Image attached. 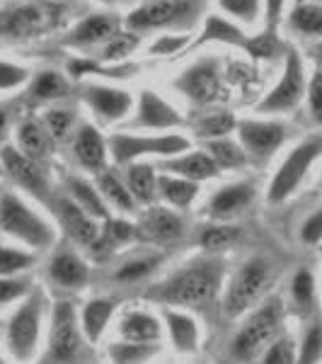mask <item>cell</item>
Wrapping results in <instances>:
<instances>
[{
	"instance_id": "1",
	"label": "cell",
	"mask_w": 322,
	"mask_h": 364,
	"mask_svg": "<svg viewBox=\"0 0 322 364\" xmlns=\"http://www.w3.org/2000/svg\"><path fill=\"white\" fill-rule=\"evenodd\" d=\"M70 5L63 0H20L0 8V44H22L56 32L68 22Z\"/></svg>"
},
{
	"instance_id": "2",
	"label": "cell",
	"mask_w": 322,
	"mask_h": 364,
	"mask_svg": "<svg viewBox=\"0 0 322 364\" xmlns=\"http://www.w3.org/2000/svg\"><path fill=\"white\" fill-rule=\"evenodd\" d=\"M201 10V0H143L126 15V27L131 32L167 27H191Z\"/></svg>"
},
{
	"instance_id": "3",
	"label": "cell",
	"mask_w": 322,
	"mask_h": 364,
	"mask_svg": "<svg viewBox=\"0 0 322 364\" xmlns=\"http://www.w3.org/2000/svg\"><path fill=\"white\" fill-rule=\"evenodd\" d=\"M0 228L10 236L34 245V248H44L54 238L51 228L13 195H5L0 199Z\"/></svg>"
},
{
	"instance_id": "4",
	"label": "cell",
	"mask_w": 322,
	"mask_h": 364,
	"mask_svg": "<svg viewBox=\"0 0 322 364\" xmlns=\"http://www.w3.org/2000/svg\"><path fill=\"white\" fill-rule=\"evenodd\" d=\"M322 154V136L303 141L298 149H294V154L284 161V166L279 168L277 178L269 185V202H281L301 185V180L306 178L308 168L313 166V161Z\"/></svg>"
},
{
	"instance_id": "5",
	"label": "cell",
	"mask_w": 322,
	"mask_h": 364,
	"mask_svg": "<svg viewBox=\"0 0 322 364\" xmlns=\"http://www.w3.org/2000/svg\"><path fill=\"white\" fill-rule=\"evenodd\" d=\"M303 95H306L303 61L296 49H286V66L284 73H281V80L260 102V112H286V109H294Z\"/></svg>"
},
{
	"instance_id": "6",
	"label": "cell",
	"mask_w": 322,
	"mask_h": 364,
	"mask_svg": "<svg viewBox=\"0 0 322 364\" xmlns=\"http://www.w3.org/2000/svg\"><path fill=\"white\" fill-rule=\"evenodd\" d=\"M218 287V269L216 265H196L184 269L165 287V299L174 304H204L213 296Z\"/></svg>"
},
{
	"instance_id": "7",
	"label": "cell",
	"mask_w": 322,
	"mask_h": 364,
	"mask_svg": "<svg viewBox=\"0 0 322 364\" xmlns=\"http://www.w3.org/2000/svg\"><path fill=\"white\" fill-rule=\"evenodd\" d=\"M189 149V141L177 134L167 136H128V134H116L112 136V154L116 163H128L138 156H174Z\"/></svg>"
},
{
	"instance_id": "8",
	"label": "cell",
	"mask_w": 322,
	"mask_h": 364,
	"mask_svg": "<svg viewBox=\"0 0 322 364\" xmlns=\"http://www.w3.org/2000/svg\"><path fill=\"white\" fill-rule=\"evenodd\" d=\"M269 282V265L265 260H250L238 272L235 282L231 284V291L226 296V314L238 316L248 311L257 301V296L265 291Z\"/></svg>"
},
{
	"instance_id": "9",
	"label": "cell",
	"mask_w": 322,
	"mask_h": 364,
	"mask_svg": "<svg viewBox=\"0 0 322 364\" xmlns=\"http://www.w3.org/2000/svg\"><path fill=\"white\" fill-rule=\"evenodd\" d=\"M174 85H177L179 90H182L184 95L196 105L213 102V100H218L221 90H223V87H221L218 63L211 61V58H206V61H199L191 68H187Z\"/></svg>"
},
{
	"instance_id": "10",
	"label": "cell",
	"mask_w": 322,
	"mask_h": 364,
	"mask_svg": "<svg viewBox=\"0 0 322 364\" xmlns=\"http://www.w3.org/2000/svg\"><path fill=\"white\" fill-rule=\"evenodd\" d=\"M37 338H39V301L37 299H29L25 306L13 316L8 331L10 350H13L17 360L25 362L32 357Z\"/></svg>"
},
{
	"instance_id": "11",
	"label": "cell",
	"mask_w": 322,
	"mask_h": 364,
	"mask_svg": "<svg viewBox=\"0 0 322 364\" xmlns=\"http://www.w3.org/2000/svg\"><path fill=\"white\" fill-rule=\"evenodd\" d=\"M277 326H279V304L272 301L262 311H257L248 326L240 331V336L235 340V352L240 357L257 355V352L265 348L267 340L274 336Z\"/></svg>"
},
{
	"instance_id": "12",
	"label": "cell",
	"mask_w": 322,
	"mask_h": 364,
	"mask_svg": "<svg viewBox=\"0 0 322 364\" xmlns=\"http://www.w3.org/2000/svg\"><path fill=\"white\" fill-rule=\"evenodd\" d=\"M116 32H119V17L109 15V13H95V15L83 17V20L61 39V44L73 46V49H83V46L109 42Z\"/></svg>"
},
{
	"instance_id": "13",
	"label": "cell",
	"mask_w": 322,
	"mask_h": 364,
	"mask_svg": "<svg viewBox=\"0 0 322 364\" xmlns=\"http://www.w3.org/2000/svg\"><path fill=\"white\" fill-rule=\"evenodd\" d=\"M240 139L245 149L257 158H267L284 144V127L277 122H240Z\"/></svg>"
},
{
	"instance_id": "14",
	"label": "cell",
	"mask_w": 322,
	"mask_h": 364,
	"mask_svg": "<svg viewBox=\"0 0 322 364\" xmlns=\"http://www.w3.org/2000/svg\"><path fill=\"white\" fill-rule=\"evenodd\" d=\"M83 100L104 122H116L121 117H126L133 105V100L126 90H116V87L107 85H85Z\"/></svg>"
},
{
	"instance_id": "15",
	"label": "cell",
	"mask_w": 322,
	"mask_h": 364,
	"mask_svg": "<svg viewBox=\"0 0 322 364\" xmlns=\"http://www.w3.org/2000/svg\"><path fill=\"white\" fill-rule=\"evenodd\" d=\"M133 124L145 129H172L182 124V117H179V112L172 105H167L153 90H143L138 102V117Z\"/></svg>"
},
{
	"instance_id": "16",
	"label": "cell",
	"mask_w": 322,
	"mask_h": 364,
	"mask_svg": "<svg viewBox=\"0 0 322 364\" xmlns=\"http://www.w3.org/2000/svg\"><path fill=\"white\" fill-rule=\"evenodd\" d=\"M3 166L17 185H22L25 190L34 192L39 197L46 195V187L49 185H46V178L42 170H39L37 161H32V158H27L25 154H20V151L8 146V149H3Z\"/></svg>"
},
{
	"instance_id": "17",
	"label": "cell",
	"mask_w": 322,
	"mask_h": 364,
	"mask_svg": "<svg viewBox=\"0 0 322 364\" xmlns=\"http://www.w3.org/2000/svg\"><path fill=\"white\" fill-rule=\"evenodd\" d=\"M78 328H75V314L70 304H58L54 311V328H51V352L58 360H68L78 352Z\"/></svg>"
},
{
	"instance_id": "18",
	"label": "cell",
	"mask_w": 322,
	"mask_h": 364,
	"mask_svg": "<svg viewBox=\"0 0 322 364\" xmlns=\"http://www.w3.org/2000/svg\"><path fill=\"white\" fill-rule=\"evenodd\" d=\"M140 236L157 240V243H165V240H177L182 236V219L172 211L155 207L140 221Z\"/></svg>"
},
{
	"instance_id": "19",
	"label": "cell",
	"mask_w": 322,
	"mask_h": 364,
	"mask_svg": "<svg viewBox=\"0 0 322 364\" xmlns=\"http://www.w3.org/2000/svg\"><path fill=\"white\" fill-rule=\"evenodd\" d=\"M58 214H61L63 228L70 233L73 240H78V243H83V245L97 243L99 231H97L95 221H92V216H87L78 204L68 202V199H61V202H58Z\"/></svg>"
},
{
	"instance_id": "20",
	"label": "cell",
	"mask_w": 322,
	"mask_h": 364,
	"mask_svg": "<svg viewBox=\"0 0 322 364\" xmlns=\"http://www.w3.org/2000/svg\"><path fill=\"white\" fill-rule=\"evenodd\" d=\"M206 42H218V44H231L235 46V49H245L250 42L248 34H243V29L233 25L231 20H226V17L221 15H209L206 22H204V32L201 37H199V44H206Z\"/></svg>"
},
{
	"instance_id": "21",
	"label": "cell",
	"mask_w": 322,
	"mask_h": 364,
	"mask_svg": "<svg viewBox=\"0 0 322 364\" xmlns=\"http://www.w3.org/2000/svg\"><path fill=\"white\" fill-rule=\"evenodd\" d=\"M75 156L83 163L85 168L90 170H99L104 166V158H107V149H104V139L99 136L97 129L92 127H83L78 132V139H75Z\"/></svg>"
},
{
	"instance_id": "22",
	"label": "cell",
	"mask_w": 322,
	"mask_h": 364,
	"mask_svg": "<svg viewBox=\"0 0 322 364\" xmlns=\"http://www.w3.org/2000/svg\"><path fill=\"white\" fill-rule=\"evenodd\" d=\"M167 170L182 175L184 180H206V178H216V161L209 154H187L182 158H174V161L165 163Z\"/></svg>"
},
{
	"instance_id": "23",
	"label": "cell",
	"mask_w": 322,
	"mask_h": 364,
	"mask_svg": "<svg viewBox=\"0 0 322 364\" xmlns=\"http://www.w3.org/2000/svg\"><path fill=\"white\" fill-rule=\"evenodd\" d=\"M291 29L306 37H322V5L318 3H301L289 15Z\"/></svg>"
},
{
	"instance_id": "24",
	"label": "cell",
	"mask_w": 322,
	"mask_h": 364,
	"mask_svg": "<svg viewBox=\"0 0 322 364\" xmlns=\"http://www.w3.org/2000/svg\"><path fill=\"white\" fill-rule=\"evenodd\" d=\"M20 149L22 154L32 161H42V158L49 156V149H51V141H49V134L44 132L42 124L37 122H25L20 127Z\"/></svg>"
},
{
	"instance_id": "25",
	"label": "cell",
	"mask_w": 322,
	"mask_h": 364,
	"mask_svg": "<svg viewBox=\"0 0 322 364\" xmlns=\"http://www.w3.org/2000/svg\"><path fill=\"white\" fill-rule=\"evenodd\" d=\"M255 192L250 185H231L223 187L213 199H211V209L216 214H235V211L245 209L250 202H252Z\"/></svg>"
},
{
	"instance_id": "26",
	"label": "cell",
	"mask_w": 322,
	"mask_h": 364,
	"mask_svg": "<svg viewBox=\"0 0 322 364\" xmlns=\"http://www.w3.org/2000/svg\"><path fill=\"white\" fill-rule=\"evenodd\" d=\"M51 277H54L58 284L63 287H80L85 284L87 279V267L80 257L75 255H58L54 262H51Z\"/></svg>"
},
{
	"instance_id": "27",
	"label": "cell",
	"mask_w": 322,
	"mask_h": 364,
	"mask_svg": "<svg viewBox=\"0 0 322 364\" xmlns=\"http://www.w3.org/2000/svg\"><path fill=\"white\" fill-rule=\"evenodd\" d=\"M126 182L133 199H140V202H150L153 199L157 180H155V170L148 163H133L126 170Z\"/></svg>"
},
{
	"instance_id": "28",
	"label": "cell",
	"mask_w": 322,
	"mask_h": 364,
	"mask_svg": "<svg viewBox=\"0 0 322 364\" xmlns=\"http://www.w3.org/2000/svg\"><path fill=\"white\" fill-rule=\"evenodd\" d=\"M121 333L131 343H153L160 338V326L148 314H128L121 323Z\"/></svg>"
},
{
	"instance_id": "29",
	"label": "cell",
	"mask_w": 322,
	"mask_h": 364,
	"mask_svg": "<svg viewBox=\"0 0 322 364\" xmlns=\"http://www.w3.org/2000/svg\"><path fill=\"white\" fill-rule=\"evenodd\" d=\"M68 80L56 70H42L29 85V92L37 100H61L68 95Z\"/></svg>"
},
{
	"instance_id": "30",
	"label": "cell",
	"mask_w": 322,
	"mask_h": 364,
	"mask_svg": "<svg viewBox=\"0 0 322 364\" xmlns=\"http://www.w3.org/2000/svg\"><path fill=\"white\" fill-rule=\"evenodd\" d=\"M138 44H140V34H136V32H116L109 42H104L102 51H99V63H104V66L119 63L121 58L133 54V49H136Z\"/></svg>"
},
{
	"instance_id": "31",
	"label": "cell",
	"mask_w": 322,
	"mask_h": 364,
	"mask_svg": "<svg viewBox=\"0 0 322 364\" xmlns=\"http://www.w3.org/2000/svg\"><path fill=\"white\" fill-rule=\"evenodd\" d=\"M167 326H170V336H172L174 348L179 352H189L196 348V323L191 321L189 316L167 311Z\"/></svg>"
},
{
	"instance_id": "32",
	"label": "cell",
	"mask_w": 322,
	"mask_h": 364,
	"mask_svg": "<svg viewBox=\"0 0 322 364\" xmlns=\"http://www.w3.org/2000/svg\"><path fill=\"white\" fill-rule=\"evenodd\" d=\"M133 70H136V66H104V63L92 61V58H70L68 61V73L73 78H83L85 73L107 75V78H126Z\"/></svg>"
},
{
	"instance_id": "33",
	"label": "cell",
	"mask_w": 322,
	"mask_h": 364,
	"mask_svg": "<svg viewBox=\"0 0 322 364\" xmlns=\"http://www.w3.org/2000/svg\"><path fill=\"white\" fill-rule=\"evenodd\" d=\"M112 314H114V304L107 301V299H97V301L87 304V309L83 314V328H85L87 338L97 340L102 336L104 326H107V321Z\"/></svg>"
},
{
	"instance_id": "34",
	"label": "cell",
	"mask_w": 322,
	"mask_h": 364,
	"mask_svg": "<svg viewBox=\"0 0 322 364\" xmlns=\"http://www.w3.org/2000/svg\"><path fill=\"white\" fill-rule=\"evenodd\" d=\"M157 185H160V190L167 202H172L174 207H187V204L196 197V185L191 180L170 178V175H165V178H160Z\"/></svg>"
},
{
	"instance_id": "35",
	"label": "cell",
	"mask_w": 322,
	"mask_h": 364,
	"mask_svg": "<svg viewBox=\"0 0 322 364\" xmlns=\"http://www.w3.org/2000/svg\"><path fill=\"white\" fill-rule=\"evenodd\" d=\"M70 192H73L78 207L85 211L87 216H107V207H104V199L92 190L87 182L83 180H70Z\"/></svg>"
},
{
	"instance_id": "36",
	"label": "cell",
	"mask_w": 322,
	"mask_h": 364,
	"mask_svg": "<svg viewBox=\"0 0 322 364\" xmlns=\"http://www.w3.org/2000/svg\"><path fill=\"white\" fill-rule=\"evenodd\" d=\"M209 156L216 161V166H223V168H240L245 163V151L238 144L226 139L209 141Z\"/></svg>"
},
{
	"instance_id": "37",
	"label": "cell",
	"mask_w": 322,
	"mask_h": 364,
	"mask_svg": "<svg viewBox=\"0 0 322 364\" xmlns=\"http://www.w3.org/2000/svg\"><path fill=\"white\" fill-rule=\"evenodd\" d=\"M99 190H102V197L107 202H112L114 207L124 209V211H131L133 209V195L128 187L121 185L119 178H114V173H107L99 178Z\"/></svg>"
},
{
	"instance_id": "38",
	"label": "cell",
	"mask_w": 322,
	"mask_h": 364,
	"mask_svg": "<svg viewBox=\"0 0 322 364\" xmlns=\"http://www.w3.org/2000/svg\"><path fill=\"white\" fill-rule=\"evenodd\" d=\"M109 355H112V360L116 364H143L148 357L155 355V348L153 345H140V343H119V345H112Z\"/></svg>"
},
{
	"instance_id": "39",
	"label": "cell",
	"mask_w": 322,
	"mask_h": 364,
	"mask_svg": "<svg viewBox=\"0 0 322 364\" xmlns=\"http://www.w3.org/2000/svg\"><path fill=\"white\" fill-rule=\"evenodd\" d=\"M235 127V119L228 112H216V114H206L196 122V134L206 139H216V136H226L228 132H233Z\"/></svg>"
},
{
	"instance_id": "40",
	"label": "cell",
	"mask_w": 322,
	"mask_h": 364,
	"mask_svg": "<svg viewBox=\"0 0 322 364\" xmlns=\"http://www.w3.org/2000/svg\"><path fill=\"white\" fill-rule=\"evenodd\" d=\"M218 5L228 15L238 17L240 22H248V25H255L262 10V0H218Z\"/></svg>"
},
{
	"instance_id": "41",
	"label": "cell",
	"mask_w": 322,
	"mask_h": 364,
	"mask_svg": "<svg viewBox=\"0 0 322 364\" xmlns=\"http://www.w3.org/2000/svg\"><path fill=\"white\" fill-rule=\"evenodd\" d=\"M245 51L255 58H272L281 51V42L277 39V32H265V34H257V37H250Z\"/></svg>"
},
{
	"instance_id": "42",
	"label": "cell",
	"mask_w": 322,
	"mask_h": 364,
	"mask_svg": "<svg viewBox=\"0 0 322 364\" xmlns=\"http://www.w3.org/2000/svg\"><path fill=\"white\" fill-rule=\"evenodd\" d=\"M238 240V228L233 226H211L204 231L201 236V245L209 250H221V248H228L231 243Z\"/></svg>"
},
{
	"instance_id": "43",
	"label": "cell",
	"mask_w": 322,
	"mask_h": 364,
	"mask_svg": "<svg viewBox=\"0 0 322 364\" xmlns=\"http://www.w3.org/2000/svg\"><path fill=\"white\" fill-rule=\"evenodd\" d=\"M44 124L54 139H63L68 134L70 124H73V114L68 109H49L44 117Z\"/></svg>"
},
{
	"instance_id": "44",
	"label": "cell",
	"mask_w": 322,
	"mask_h": 364,
	"mask_svg": "<svg viewBox=\"0 0 322 364\" xmlns=\"http://www.w3.org/2000/svg\"><path fill=\"white\" fill-rule=\"evenodd\" d=\"M320 355H322V328L315 326L306 336V340H303V350H301V357H298V364H315Z\"/></svg>"
},
{
	"instance_id": "45",
	"label": "cell",
	"mask_w": 322,
	"mask_h": 364,
	"mask_svg": "<svg viewBox=\"0 0 322 364\" xmlns=\"http://www.w3.org/2000/svg\"><path fill=\"white\" fill-rule=\"evenodd\" d=\"M187 44H189V37H187V34H160V39L150 44V54H157V56L177 54V51H182Z\"/></svg>"
},
{
	"instance_id": "46",
	"label": "cell",
	"mask_w": 322,
	"mask_h": 364,
	"mask_svg": "<svg viewBox=\"0 0 322 364\" xmlns=\"http://www.w3.org/2000/svg\"><path fill=\"white\" fill-rule=\"evenodd\" d=\"M29 78V73L22 66H15V63L0 61V90H10V87L22 85Z\"/></svg>"
},
{
	"instance_id": "47",
	"label": "cell",
	"mask_w": 322,
	"mask_h": 364,
	"mask_svg": "<svg viewBox=\"0 0 322 364\" xmlns=\"http://www.w3.org/2000/svg\"><path fill=\"white\" fill-rule=\"evenodd\" d=\"M29 262H32V257L25 255V252L0 248V274H10V272H17V269H25Z\"/></svg>"
},
{
	"instance_id": "48",
	"label": "cell",
	"mask_w": 322,
	"mask_h": 364,
	"mask_svg": "<svg viewBox=\"0 0 322 364\" xmlns=\"http://www.w3.org/2000/svg\"><path fill=\"white\" fill-rule=\"evenodd\" d=\"M294 343L291 340H277L265 355V364H294Z\"/></svg>"
},
{
	"instance_id": "49",
	"label": "cell",
	"mask_w": 322,
	"mask_h": 364,
	"mask_svg": "<svg viewBox=\"0 0 322 364\" xmlns=\"http://www.w3.org/2000/svg\"><path fill=\"white\" fill-rule=\"evenodd\" d=\"M308 100H310V112H313V119L322 124V70H315L313 78H310Z\"/></svg>"
},
{
	"instance_id": "50",
	"label": "cell",
	"mask_w": 322,
	"mask_h": 364,
	"mask_svg": "<svg viewBox=\"0 0 322 364\" xmlns=\"http://www.w3.org/2000/svg\"><path fill=\"white\" fill-rule=\"evenodd\" d=\"M157 265V257H145V260H133L124 265L116 272V279H138L143 277V274H148L150 269Z\"/></svg>"
},
{
	"instance_id": "51",
	"label": "cell",
	"mask_w": 322,
	"mask_h": 364,
	"mask_svg": "<svg viewBox=\"0 0 322 364\" xmlns=\"http://www.w3.org/2000/svg\"><path fill=\"white\" fill-rule=\"evenodd\" d=\"M294 296L298 304H308L310 299H313V277H310V272H298L296 279H294Z\"/></svg>"
},
{
	"instance_id": "52",
	"label": "cell",
	"mask_w": 322,
	"mask_h": 364,
	"mask_svg": "<svg viewBox=\"0 0 322 364\" xmlns=\"http://www.w3.org/2000/svg\"><path fill=\"white\" fill-rule=\"evenodd\" d=\"M303 240L306 243H318V240H322V209L315 211L306 224H303Z\"/></svg>"
},
{
	"instance_id": "53",
	"label": "cell",
	"mask_w": 322,
	"mask_h": 364,
	"mask_svg": "<svg viewBox=\"0 0 322 364\" xmlns=\"http://www.w3.org/2000/svg\"><path fill=\"white\" fill-rule=\"evenodd\" d=\"M133 236V226L124 224V221H109L107 224V240L109 243H124Z\"/></svg>"
},
{
	"instance_id": "54",
	"label": "cell",
	"mask_w": 322,
	"mask_h": 364,
	"mask_svg": "<svg viewBox=\"0 0 322 364\" xmlns=\"http://www.w3.org/2000/svg\"><path fill=\"white\" fill-rule=\"evenodd\" d=\"M284 5H286V0H265L267 32H277V25L281 22V15H284Z\"/></svg>"
},
{
	"instance_id": "55",
	"label": "cell",
	"mask_w": 322,
	"mask_h": 364,
	"mask_svg": "<svg viewBox=\"0 0 322 364\" xmlns=\"http://www.w3.org/2000/svg\"><path fill=\"white\" fill-rule=\"evenodd\" d=\"M22 294H25V284L13 279H0V304H8Z\"/></svg>"
},
{
	"instance_id": "56",
	"label": "cell",
	"mask_w": 322,
	"mask_h": 364,
	"mask_svg": "<svg viewBox=\"0 0 322 364\" xmlns=\"http://www.w3.org/2000/svg\"><path fill=\"white\" fill-rule=\"evenodd\" d=\"M5 127H8V114H5L3 109H0V136H3Z\"/></svg>"
},
{
	"instance_id": "57",
	"label": "cell",
	"mask_w": 322,
	"mask_h": 364,
	"mask_svg": "<svg viewBox=\"0 0 322 364\" xmlns=\"http://www.w3.org/2000/svg\"><path fill=\"white\" fill-rule=\"evenodd\" d=\"M318 61H320V66H322V44L318 46Z\"/></svg>"
},
{
	"instance_id": "58",
	"label": "cell",
	"mask_w": 322,
	"mask_h": 364,
	"mask_svg": "<svg viewBox=\"0 0 322 364\" xmlns=\"http://www.w3.org/2000/svg\"><path fill=\"white\" fill-rule=\"evenodd\" d=\"M99 3H104V5H109V3H114V0H99Z\"/></svg>"
}]
</instances>
